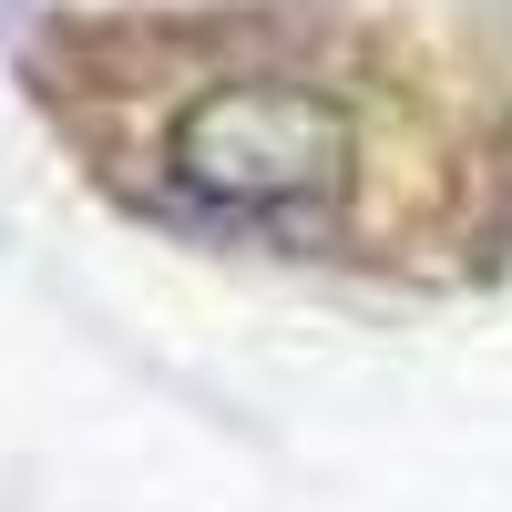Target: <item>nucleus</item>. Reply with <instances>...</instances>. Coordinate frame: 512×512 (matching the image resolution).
I'll return each instance as SVG.
<instances>
[{
  "label": "nucleus",
  "mask_w": 512,
  "mask_h": 512,
  "mask_svg": "<svg viewBox=\"0 0 512 512\" xmlns=\"http://www.w3.org/2000/svg\"><path fill=\"white\" fill-rule=\"evenodd\" d=\"M154 175L164 205H185V216L256 226V236H328L349 226L369 144H359V113L297 62H216L175 82Z\"/></svg>",
  "instance_id": "1"
}]
</instances>
